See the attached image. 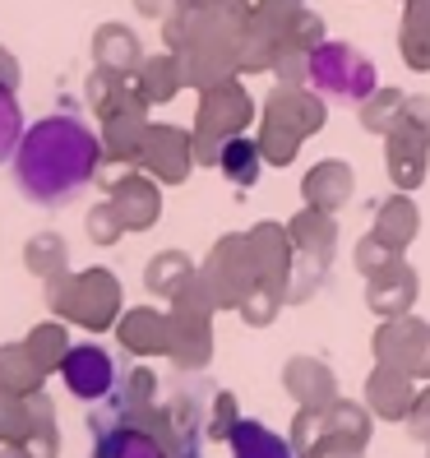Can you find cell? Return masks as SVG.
Wrapping results in <instances>:
<instances>
[{
    "label": "cell",
    "instance_id": "cell-1",
    "mask_svg": "<svg viewBox=\"0 0 430 458\" xmlns=\"http://www.w3.org/2000/svg\"><path fill=\"white\" fill-rule=\"evenodd\" d=\"M10 163H14L19 195L33 208H65L74 195H84L89 181H97L106 153H102V134L56 112L23 130Z\"/></svg>",
    "mask_w": 430,
    "mask_h": 458
},
{
    "label": "cell",
    "instance_id": "cell-2",
    "mask_svg": "<svg viewBox=\"0 0 430 458\" xmlns=\"http://www.w3.org/2000/svg\"><path fill=\"white\" fill-rule=\"evenodd\" d=\"M42 296H46L51 315H61L65 325H79V329H89V334L116 329L121 301H125L116 274H112V268H102V264L70 268V274L46 278L42 283Z\"/></svg>",
    "mask_w": 430,
    "mask_h": 458
},
{
    "label": "cell",
    "instance_id": "cell-3",
    "mask_svg": "<svg viewBox=\"0 0 430 458\" xmlns=\"http://www.w3.org/2000/svg\"><path fill=\"white\" fill-rule=\"evenodd\" d=\"M255 23V0H195V5H172L163 19V47H227L236 51L240 38Z\"/></svg>",
    "mask_w": 430,
    "mask_h": 458
},
{
    "label": "cell",
    "instance_id": "cell-4",
    "mask_svg": "<svg viewBox=\"0 0 430 458\" xmlns=\"http://www.w3.org/2000/svg\"><path fill=\"white\" fill-rule=\"evenodd\" d=\"M199 278L213 292L218 310H240L246 296L259 287V268H255V250H250V236L246 232H227L213 241V250L199 264Z\"/></svg>",
    "mask_w": 430,
    "mask_h": 458
},
{
    "label": "cell",
    "instance_id": "cell-5",
    "mask_svg": "<svg viewBox=\"0 0 430 458\" xmlns=\"http://www.w3.org/2000/svg\"><path fill=\"white\" fill-rule=\"evenodd\" d=\"M310 89L333 98V102H366L380 89V79H375V65L361 47L325 42V47H315V56H310Z\"/></svg>",
    "mask_w": 430,
    "mask_h": 458
},
{
    "label": "cell",
    "instance_id": "cell-6",
    "mask_svg": "<svg viewBox=\"0 0 430 458\" xmlns=\"http://www.w3.org/2000/svg\"><path fill=\"white\" fill-rule=\"evenodd\" d=\"M287 232H291V246H297V274L306 268V283L297 292V301H306L310 292H319V283H325L329 264L338 255V223H333V213L306 204L287 218Z\"/></svg>",
    "mask_w": 430,
    "mask_h": 458
},
{
    "label": "cell",
    "instance_id": "cell-7",
    "mask_svg": "<svg viewBox=\"0 0 430 458\" xmlns=\"http://www.w3.org/2000/svg\"><path fill=\"white\" fill-rule=\"evenodd\" d=\"M250 250H255V268H259V287L268 296H278L282 306H291V283H297V246H291L287 223L264 218L250 232Z\"/></svg>",
    "mask_w": 430,
    "mask_h": 458
},
{
    "label": "cell",
    "instance_id": "cell-8",
    "mask_svg": "<svg viewBox=\"0 0 430 458\" xmlns=\"http://www.w3.org/2000/svg\"><path fill=\"white\" fill-rule=\"evenodd\" d=\"M139 172H148L163 185L190 181V172H195V130L153 121L148 134H144V148H139Z\"/></svg>",
    "mask_w": 430,
    "mask_h": 458
},
{
    "label": "cell",
    "instance_id": "cell-9",
    "mask_svg": "<svg viewBox=\"0 0 430 458\" xmlns=\"http://www.w3.org/2000/svg\"><path fill=\"white\" fill-rule=\"evenodd\" d=\"M255 121V98L246 93L240 84V74L227 79V84L199 93V106H195V125L199 134H213V140H236V134H246Z\"/></svg>",
    "mask_w": 430,
    "mask_h": 458
},
{
    "label": "cell",
    "instance_id": "cell-10",
    "mask_svg": "<svg viewBox=\"0 0 430 458\" xmlns=\"http://www.w3.org/2000/svg\"><path fill=\"white\" fill-rule=\"evenodd\" d=\"M167 361L185 375H199L213 361V315L167 306Z\"/></svg>",
    "mask_w": 430,
    "mask_h": 458
},
{
    "label": "cell",
    "instance_id": "cell-11",
    "mask_svg": "<svg viewBox=\"0 0 430 458\" xmlns=\"http://www.w3.org/2000/svg\"><path fill=\"white\" fill-rule=\"evenodd\" d=\"M61 380H65V389H70L79 403H102L106 394L116 389L121 370H116L112 352H106L102 343H74L70 357H65V366H61Z\"/></svg>",
    "mask_w": 430,
    "mask_h": 458
},
{
    "label": "cell",
    "instance_id": "cell-12",
    "mask_svg": "<svg viewBox=\"0 0 430 458\" xmlns=\"http://www.w3.org/2000/svg\"><path fill=\"white\" fill-rule=\"evenodd\" d=\"M89 430H93V458H172L148 430L130 426V421H116V412L102 408V403L89 417Z\"/></svg>",
    "mask_w": 430,
    "mask_h": 458
},
{
    "label": "cell",
    "instance_id": "cell-13",
    "mask_svg": "<svg viewBox=\"0 0 430 458\" xmlns=\"http://www.w3.org/2000/svg\"><path fill=\"white\" fill-rule=\"evenodd\" d=\"M417 268L408 259H389L384 268H375V274H366V306L380 315V319H393V315H412L417 306Z\"/></svg>",
    "mask_w": 430,
    "mask_h": 458
},
{
    "label": "cell",
    "instance_id": "cell-14",
    "mask_svg": "<svg viewBox=\"0 0 430 458\" xmlns=\"http://www.w3.org/2000/svg\"><path fill=\"white\" fill-rule=\"evenodd\" d=\"M264 116H274L297 130L301 140H310V134L329 125V106H325V93H315L306 84H274L264 98Z\"/></svg>",
    "mask_w": 430,
    "mask_h": 458
},
{
    "label": "cell",
    "instance_id": "cell-15",
    "mask_svg": "<svg viewBox=\"0 0 430 458\" xmlns=\"http://www.w3.org/2000/svg\"><path fill=\"white\" fill-rule=\"evenodd\" d=\"M106 199L116 204L130 232H148L163 218V181H153L148 172H125L106 185Z\"/></svg>",
    "mask_w": 430,
    "mask_h": 458
},
{
    "label": "cell",
    "instance_id": "cell-16",
    "mask_svg": "<svg viewBox=\"0 0 430 458\" xmlns=\"http://www.w3.org/2000/svg\"><path fill=\"white\" fill-rule=\"evenodd\" d=\"M417 375L389 366V361H375V370L366 375V408L384 421H408L412 403H417Z\"/></svg>",
    "mask_w": 430,
    "mask_h": 458
},
{
    "label": "cell",
    "instance_id": "cell-17",
    "mask_svg": "<svg viewBox=\"0 0 430 458\" xmlns=\"http://www.w3.org/2000/svg\"><path fill=\"white\" fill-rule=\"evenodd\" d=\"M282 389H287V398L297 403V408H329V403L338 398V375H333L329 361L301 352V357H287Z\"/></svg>",
    "mask_w": 430,
    "mask_h": 458
},
{
    "label": "cell",
    "instance_id": "cell-18",
    "mask_svg": "<svg viewBox=\"0 0 430 458\" xmlns=\"http://www.w3.org/2000/svg\"><path fill=\"white\" fill-rule=\"evenodd\" d=\"M357 195V172L342 163V157H325L301 176V199L310 208H325V213H342Z\"/></svg>",
    "mask_w": 430,
    "mask_h": 458
},
{
    "label": "cell",
    "instance_id": "cell-19",
    "mask_svg": "<svg viewBox=\"0 0 430 458\" xmlns=\"http://www.w3.org/2000/svg\"><path fill=\"white\" fill-rule=\"evenodd\" d=\"M112 334L134 357H167V310H157V306H130V310H121Z\"/></svg>",
    "mask_w": 430,
    "mask_h": 458
},
{
    "label": "cell",
    "instance_id": "cell-20",
    "mask_svg": "<svg viewBox=\"0 0 430 458\" xmlns=\"http://www.w3.org/2000/svg\"><path fill=\"white\" fill-rule=\"evenodd\" d=\"M426 329H430V325H426V319H417V315L380 319V329L370 334V352H375V361H389V366L412 370V366H417V352H421Z\"/></svg>",
    "mask_w": 430,
    "mask_h": 458
},
{
    "label": "cell",
    "instance_id": "cell-21",
    "mask_svg": "<svg viewBox=\"0 0 430 458\" xmlns=\"http://www.w3.org/2000/svg\"><path fill=\"white\" fill-rule=\"evenodd\" d=\"M176 56L185 70V89H195V93H208V89H218L240 74L236 51H227V47H181Z\"/></svg>",
    "mask_w": 430,
    "mask_h": 458
},
{
    "label": "cell",
    "instance_id": "cell-22",
    "mask_svg": "<svg viewBox=\"0 0 430 458\" xmlns=\"http://www.w3.org/2000/svg\"><path fill=\"white\" fill-rule=\"evenodd\" d=\"M93 65L102 70H116V74H134L144 65V47H139V33L125 29V23H97L93 33Z\"/></svg>",
    "mask_w": 430,
    "mask_h": 458
},
{
    "label": "cell",
    "instance_id": "cell-23",
    "mask_svg": "<svg viewBox=\"0 0 430 458\" xmlns=\"http://www.w3.org/2000/svg\"><path fill=\"white\" fill-rule=\"evenodd\" d=\"M370 232L380 236L389 250H398V255L408 250L417 241V232H421V213H417L412 191H398V195H389L380 208H375V227Z\"/></svg>",
    "mask_w": 430,
    "mask_h": 458
},
{
    "label": "cell",
    "instance_id": "cell-24",
    "mask_svg": "<svg viewBox=\"0 0 430 458\" xmlns=\"http://www.w3.org/2000/svg\"><path fill=\"white\" fill-rule=\"evenodd\" d=\"M384 172L393 181V191H421L430 176V144L384 134Z\"/></svg>",
    "mask_w": 430,
    "mask_h": 458
},
{
    "label": "cell",
    "instance_id": "cell-25",
    "mask_svg": "<svg viewBox=\"0 0 430 458\" xmlns=\"http://www.w3.org/2000/svg\"><path fill=\"white\" fill-rule=\"evenodd\" d=\"M134 84H139V93L148 98V106H167L176 102V93L185 89V70H181V56L167 47L157 51V56H144V65L134 70Z\"/></svg>",
    "mask_w": 430,
    "mask_h": 458
},
{
    "label": "cell",
    "instance_id": "cell-26",
    "mask_svg": "<svg viewBox=\"0 0 430 458\" xmlns=\"http://www.w3.org/2000/svg\"><path fill=\"white\" fill-rule=\"evenodd\" d=\"M402 65L430 74V0H402V29H398Z\"/></svg>",
    "mask_w": 430,
    "mask_h": 458
},
{
    "label": "cell",
    "instance_id": "cell-27",
    "mask_svg": "<svg viewBox=\"0 0 430 458\" xmlns=\"http://www.w3.org/2000/svg\"><path fill=\"white\" fill-rule=\"evenodd\" d=\"M199 274V264L185 255V250H157L148 264H144V287L153 292V296H163V301H176V292L185 287Z\"/></svg>",
    "mask_w": 430,
    "mask_h": 458
},
{
    "label": "cell",
    "instance_id": "cell-28",
    "mask_svg": "<svg viewBox=\"0 0 430 458\" xmlns=\"http://www.w3.org/2000/svg\"><path fill=\"white\" fill-rule=\"evenodd\" d=\"M51 375L42 370V361L33 357L29 343H0V389H14V394H38L46 389Z\"/></svg>",
    "mask_w": 430,
    "mask_h": 458
},
{
    "label": "cell",
    "instance_id": "cell-29",
    "mask_svg": "<svg viewBox=\"0 0 430 458\" xmlns=\"http://www.w3.org/2000/svg\"><path fill=\"white\" fill-rule=\"evenodd\" d=\"M227 449H232V458H297V449H291L287 436H274V430H268L264 421H255V417H240Z\"/></svg>",
    "mask_w": 430,
    "mask_h": 458
},
{
    "label": "cell",
    "instance_id": "cell-30",
    "mask_svg": "<svg viewBox=\"0 0 430 458\" xmlns=\"http://www.w3.org/2000/svg\"><path fill=\"white\" fill-rule=\"evenodd\" d=\"M264 167H268V163H264V153H259V140H250V134H236V140L223 144L218 172H223V181L232 185V191H250Z\"/></svg>",
    "mask_w": 430,
    "mask_h": 458
},
{
    "label": "cell",
    "instance_id": "cell-31",
    "mask_svg": "<svg viewBox=\"0 0 430 458\" xmlns=\"http://www.w3.org/2000/svg\"><path fill=\"white\" fill-rule=\"evenodd\" d=\"M370 430H375V412L366 403H352V398H333L325 408V436H338V440H352V445H370Z\"/></svg>",
    "mask_w": 430,
    "mask_h": 458
},
{
    "label": "cell",
    "instance_id": "cell-32",
    "mask_svg": "<svg viewBox=\"0 0 430 458\" xmlns=\"http://www.w3.org/2000/svg\"><path fill=\"white\" fill-rule=\"evenodd\" d=\"M106 408H112L116 417H130V412H139V408H148V403H157V375L148 370V366H134V370H125L121 380H116V389L102 398Z\"/></svg>",
    "mask_w": 430,
    "mask_h": 458
},
{
    "label": "cell",
    "instance_id": "cell-33",
    "mask_svg": "<svg viewBox=\"0 0 430 458\" xmlns=\"http://www.w3.org/2000/svg\"><path fill=\"white\" fill-rule=\"evenodd\" d=\"M23 343L33 347V357L42 361V370H46V375H61V366H65V357H70V347H74L61 315H51V319H42V325H33Z\"/></svg>",
    "mask_w": 430,
    "mask_h": 458
},
{
    "label": "cell",
    "instance_id": "cell-34",
    "mask_svg": "<svg viewBox=\"0 0 430 458\" xmlns=\"http://www.w3.org/2000/svg\"><path fill=\"white\" fill-rule=\"evenodd\" d=\"M23 268L38 274L42 283L56 278V274H70V246H65V236H56V232L29 236V246H23Z\"/></svg>",
    "mask_w": 430,
    "mask_h": 458
},
{
    "label": "cell",
    "instance_id": "cell-35",
    "mask_svg": "<svg viewBox=\"0 0 430 458\" xmlns=\"http://www.w3.org/2000/svg\"><path fill=\"white\" fill-rule=\"evenodd\" d=\"M402 98H408L402 89L380 84V89H375L366 102H357V121H361V130H366V134H380V140H384V134L393 130V121H398V106H402Z\"/></svg>",
    "mask_w": 430,
    "mask_h": 458
},
{
    "label": "cell",
    "instance_id": "cell-36",
    "mask_svg": "<svg viewBox=\"0 0 430 458\" xmlns=\"http://www.w3.org/2000/svg\"><path fill=\"white\" fill-rule=\"evenodd\" d=\"M255 140H259V153H264L268 167H291V163H297V153H301V144H306L297 130L282 125V121H274V116L259 121V134H255Z\"/></svg>",
    "mask_w": 430,
    "mask_h": 458
},
{
    "label": "cell",
    "instance_id": "cell-37",
    "mask_svg": "<svg viewBox=\"0 0 430 458\" xmlns=\"http://www.w3.org/2000/svg\"><path fill=\"white\" fill-rule=\"evenodd\" d=\"M301 14H306V0H255V29L274 47L291 38Z\"/></svg>",
    "mask_w": 430,
    "mask_h": 458
},
{
    "label": "cell",
    "instance_id": "cell-38",
    "mask_svg": "<svg viewBox=\"0 0 430 458\" xmlns=\"http://www.w3.org/2000/svg\"><path fill=\"white\" fill-rule=\"evenodd\" d=\"M33 403V436H29V449L38 458H61V426H56V403H51L46 389L29 394Z\"/></svg>",
    "mask_w": 430,
    "mask_h": 458
},
{
    "label": "cell",
    "instance_id": "cell-39",
    "mask_svg": "<svg viewBox=\"0 0 430 458\" xmlns=\"http://www.w3.org/2000/svg\"><path fill=\"white\" fill-rule=\"evenodd\" d=\"M33 436V403L29 394L0 389V445H29Z\"/></svg>",
    "mask_w": 430,
    "mask_h": 458
},
{
    "label": "cell",
    "instance_id": "cell-40",
    "mask_svg": "<svg viewBox=\"0 0 430 458\" xmlns=\"http://www.w3.org/2000/svg\"><path fill=\"white\" fill-rule=\"evenodd\" d=\"M389 134H402V140H417V144H430V98L426 93H408L398 106V121Z\"/></svg>",
    "mask_w": 430,
    "mask_h": 458
},
{
    "label": "cell",
    "instance_id": "cell-41",
    "mask_svg": "<svg viewBox=\"0 0 430 458\" xmlns=\"http://www.w3.org/2000/svg\"><path fill=\"white\" fill-rule=\"evenodd\" d=\"M310 56L315 51L310 47H301V42H278V51H274V79L278 84H310Z\"/></svg>",
    "mask_w": 430,
    "mask_h": 458
},
{
    "label": "cell",
    "instance_id": "cell-42",
    "mask_svg": "<svg viewBox=\"0 0 430 458\" xmlns=\"http://www.w3.org/2000/svg\"><path fill=\"white\" fill-rule=\"evenodd\" d=\"M23 112H19V89H5L0 84V163H10L19 140H23Z\"/></svg>",
    "mask_w": 430,
    "mask_h": 458
},
{
    "label": "cell",
    "instance_id": "cell-43",
    "mask_svg": "<svg viewBox=\"0 0 430 458\" xmlns=\"http://www.w3.org/2000/svg\"><path fill=\"white\" fill-rule=\"evenodd\" d=\"M84 232H89L93 246H116V241H121L130 227H125V218L116 213V204H112V199H102V204H93V208H89Z\"/></svg>",
    "mask_w": 430,
    "mask_h": 458
},
{
    "label": "cell",
    "instance_id": "cell-44",
    "mask_svg": "<svg viewBox=\"0 0 430 458\" xmlns=\"http://www.w3.org/2000/svg\"><path fill=\"white\" fill-rule=\"evenodd\" d=\"M236 426H240V403H236V394L218 389V398H213V412H208V426H204V436L227 445Z\"/></svg>",
    "mask_w": 430,
    "mask_h": 458
},
{
    "label": "cell",
    "instance_id": "cell-45",
    "mask_svg": "<svg viewBox=\"0 0 430 458\" xmlns=\"http://www.w3.org/2000/svg\"><path fill=\"white\" fill-rule=\"evenodd\" d=\"M287 440H291V449H297V454H306L310 445L325 440V408H297Z\"/></svg>",
    "mask_w": 430,
    "mask_h": 458
},
{
    "label": "cell",
    "instance_id": "cell-46",
    "mask_svg": "<svg viewBox=\"0 0 430 458\" xmlns=\"http://www.w3.org/2000/svg\"><path fill=\"white\" fill-rule=\"evenodd\" d=\"M278 310H282V301H278V296H268L264 287H255V292L246 296V306H240L236 315L246 319L250 329H268V325H274V319H278Z\"/></svg>",
    "mask_w": 430,
    "mask_h": 458
},
{
    "label": "cell",
    "instance_id": "cell-47",
    "mask_svg": "<svg viewBox=\"0 0 430 458\" xmlns=\"http://www.w3.org/2000/svg\"><path fill=\"white\" fill-rule=\"evenodd\" d=\"M389 259H398V250H389L375 232H370V236H361V241H357V250H352V264L361 268V274H375V268H384Z\"/></svg>",
    "mask_w": 430,
    "mask_h": 458
},
{
    "label": "cell",
    "instance_id": "cell-48",
    "mask_svg": "<svg viewBox=\"0 0 430 458\" xmlns=\"http://www.w3.org/2000/svg\"><path fill=\"white\" fill-rule=\"evenodd\" d=\"M408 436H412V445H430V385L417 394V403H412V412H408Z\"/></svg>",
    "mask_w": 430,
    "mask_h": 458
},
{
    "label": "cell",
    "instance_id": "cell-49",
    "mask_svg": "<svg viewBox=\"0 0 430 458\" xmlns=\"http://www.w3.org/2000/svg\"><path fill=\"white\" fill-rule=\"evenodd\" d=\"M297 458H366V445H352V440H338V436H325L319 445H310L306 454Z\"/></svg>",
    "mask_w": 430,
    "mask_h": 458
},
{
    "label": "cell",
    "instance_id": "cell-50",
    "mask_svg": "<svg viewBox=\"0 0 430 458\" xmlns=\"http://www.w3.org/2000/svg\"><path fill=\"white\" fill-rule=\"evenodd\" d=\"M291 42H301V47H310V51L329 42V38H325V19H319L310 5H306V14L297 19V29H291Z\"/></svg>",
    "mask_w": 430,
    "mask_h": 458
},
{
    "label": "cell",
    "instance_id": "cell-51",
    "mask_svg": "<svg viewBox=\"0 0 430 458\" xmlns=\"http://www.w3.org/2000/svg\"><path fill=\"white\" fill-rule=\"evenodd\" d=\"M223 144H227V140H213V134H199V130H195V163L218 172V163H223Z\"/></svg>",
    "mask_w": 430,
    "mask_h": 458
},
{
    "label": "cell",
    "instance_id": "cell-52",
    "mask_svg": "<svg viewBox=\"0 0 430 458\" xmlns=\"http://www.w3.org/2000/svg\"><path fill=\"white\" fill-rule=\"evenodd\" d=\"M19 79H23V70H19V61H14V51L0 47V84H5V89H19Z\"/></svg>",
    "mask_w": 430,
    "mask_h": 458
},
{
    "label": "cell",
    "instance_id": "cell-53",
    "mask_svg": "<svg viewBox=\"0 0 430 458\" xmlns=\"http://www.w3.org/2000/svg\"><path fill=\"white\" fill-rule=\"evenodd\" d=\"M172 5H176V0H134V10H139L144 19H157V23L172 14Z\"/></svg>",
    "mask_w": 430,
    "mask_h": 458
},
{
    "label": "cell",
    "instance_id": "cell-54",
    "mask_svg": "<svg viewBox=\"0 0 430 458\" xmlns=\"http://www.w3.org/2000/svg\"><path fill=\"white\" fill-rule=\"evenodd\" d=\"M412 375H417V380H430V329H426V338H421V352H417Z\"/></svg>",
    "mask_w": 430,
    "mask_h": 458
},
{
    "label": "cell",
    "instance_id": "cell-55",
    "mask_svg": "<svg viewBox=\"0 0 430 458\" xmlns=\"http://www.w3.org/2000/svg\"><path fill=\"white\" fill-rule=\"evenodd\" d=\"M0 458H38L29 445H0Z\"/></svg>",
    "mask_w": 430,
    "mask_h": 458
},
{
    "label": "cell",
    "instance_id": "cell-56",
    "mask_svg": "<svg viewBox=\"0 0 430 458\" xmlns=\"http://www.w3.org/2000/svg\"><path fill=\"white\" fill-rule=\"evenodd\" d=\"M176 5H195V0H176Z\"/></svg>",
    "mask_w": 430,
    "mask_h": 458
},
{
    "label": "cell",
    "instance_id": "cell-57",
    "mask_svg": "<svg viewBox=\"0 0 430 458\" xmlns=\"http://www.w3.org/2000/svg\"><path fill=\"white\" fill-rule=\"evenodd\" d=\"M421 454H426V458H430V445H421Z\"/></svg>",
    "mask_w": 430,
    "mask_h": 458
}]
</instances>
